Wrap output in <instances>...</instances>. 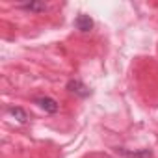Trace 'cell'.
<instances>
[{
    "label": "cell",
    "instance_id": "277c9868",
    "mask_svg": "<svg viewBox=\"0 0 158 158\" xmlns=\"http://www.w3.org/2000/svg\"><path fill=\"white\" fill-rule=\"evenodd\" d=\"M8 114H10V115H13L19 123H26V119H28L26 112H24L23 108H19V106H10V108H8Z\"/></svg>",
    "mask_w": 158,
    "mask_h": 158
},
{
    "label": "cell",
    "instance_id": "7a4b0ae2",
    "mask_svg": "<svg viewBox=\"0 0 158 158\" xmlns=\"http://www.w3.org/2000/svg\"><path fill=\"white\" fill-rule=\"evenodd\" d=\"M34 102H35L41 110H45L47 114H56V112L60 110V104H58L54 99H50V97H37Z\"/></svg>",
    "mask_w": 158,
    "mask_h": 158
},
{
    "label": "cell",
    "instance_id": "6da1fadb",
    "mask_svg": "<svg viewBox=\"0 0 158 158\" xmlns=\"http://www.w3.org/2000/svg\"><path fill=\"white\" fill-rule=\"evenodd\" d=\"M67 91L69 93H73V95H76V97H89V88L82 82V80H78V78H73V80H69L67 82Z\"/></svg>",
    "mask_w": 158,
    "mask_h": 158
},
{
    "label": "cell",
    "instance_id": "5b68a950",
    "mask_svg": "<svg viewBox=\"0 0 158 158\" xmlns=\"http://www.w3.org/2000/svg\"><path fill=\"white\" fill-rule=\"evenodd\" d=\"M117 152H121V154H125V156H128V158H151V151H138V152H134V151L117 149Z\"/></svg>",
    "mask_w": 158,
    "mask_h": 158
},
{
    "label": "cell",
    "instance_id": "3957f363",
    "mask_svg": "<svg viewBox=\"0 0 158 158\" xmlns=\"http://www.w3.org/2000/svg\"><path fill=\"white\" fill-rule=\"evenodd\" d=\"M74 28L78 30V32H89L91 28H93V19L89 17V15H78L76 19H74Z\"/></svg>",
    "mask_w": 158,
    "mask_h": 158
},
{
    "label": "cell",
    "instance_id": "8992f818",
    "mask_svg": "<svg viewBox=\"0 0 158 158\" xmlns=\"http://www.w3.org/2000/svg\"><path fill=\"white\" fill-rule=\"evenodd\" d=\"M23 8L28 10V11L39 13V11H45L47 10V4H43V2H26V4H23Z\"/></svg>",
    "mask_w": 158,
    "mask_h": 158
}]
</instances>
